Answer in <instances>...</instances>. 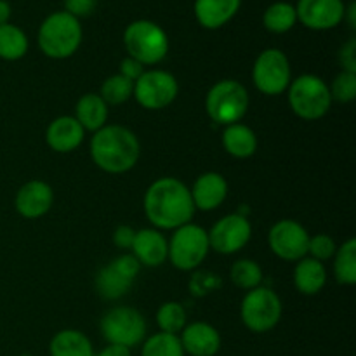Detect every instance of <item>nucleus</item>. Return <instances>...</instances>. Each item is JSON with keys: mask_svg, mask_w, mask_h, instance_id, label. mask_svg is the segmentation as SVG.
I'll return each instance as SVG.
<instances>
[{"mask_svg": "<svg viewBox=\"0 0 356 356\" xmlns=\"http://www.w3.org/2000/svg\"><path fill=\"white\" fill-rule=\"evenodd\" d=\"M124 45L129 58H134L143 66H153L165 59L169 37L160 24L149 19H136L125 28Z\"/></svg>", "mask_w": 356, "mask_h": 356, "instance_id": "obj_4", "label": "nucleus"}, {"mask_svg": "<svg viewBox=\"0 0 356 356\" xmlns=\"http://www.w3.org/2000/svg\"><path fill=\"white\" fill-rule=\"evenodd\" d=\"M336 250H337L336 242H334L329 235H323V233H320V235L309 236L308 254H312L313 259L323 263V261L334 257Z\"/></svg>", "mask_w": 356, "mask_h": 356, "instance_id": "obj_34", "label": "nucleus"}, {"mask_svg": "<svg viewBox=\"0 0 356 356\" xmlns=\"http://www.w3.org/2000/svg\"><path fill=\"white\" fill-rule=\"evenodd\" d=\"M96 7L97 0H65V10L76 19L90 16L96 10Z\"/></svg>", "mask_w": 356, "mask_h": 356, "instance_id": "obj_35", "label": "nucleus"}, {"mask_svg": "<svg viewBox=\"0 0 356 356\" xmlns=\"http://www.w3.org/2000/svg\"><path fill=\"white\" fill-rule=\"evenodd\" d=\"M156 323L160 327V332L177 336L186 327V312L179 302L169 301L160 306L156 312Z\"/></svg>", "mask_w": 356, "mask_h": 356, "instance_id": "obj_32", "label": "nucleus"}, {"mask_svg": "<svg viewBox=\"0 0 356 356\" xmlns=\"http://www.w3.org/2000/svg\"><path fill=\"white\" fill-rule=\"evenodd\" d=\"M222 146L226 153L235 159H249L257 152V136L249 125L232 124L226 125L222 132Z\"/></svg>", "mask_w": 356, "mask_h": 356, "instance_id": "obj_23", "label": "nucleus"}, {"mask_svg": "<svg viewBox=\"0 0 356 356\" xmlns=\"http://www.w3.org/2000/svg\"><path fill=\"white\" fill-rule=\"evenodd\" d=\"M341 65H343V72L356 73V40L350 38L346 44L343 45L339 52Z\"/></svg>", "mask_w": 356, "mask_h": 356, "instance_id": "obj_36", "label": "nucleus"}, {"mask_svg": "<svg viewBox=\"0 0 356 356\" xmlns=\"http://www.w3.org/2000/svg\"><path fill=\"white\" fill-rule=\"evenodd\" d=\"M101 334L108 344L134 348L146 337V320L138 309L129 306H117L103 315L99 322Z\"/></svg>", "mask_w": 356, "mask_h": 356, "instance_id": "obj_9", "label": "nucleus"}, {"mask_svg": "<svg viewBox=\"0 0 356 356\" xmlns=\"http://www.w3.org/2000/svg\"><path fill=\"white\" fill-rule=\"evenodd\" d=\"M252 226L242 214H228L219 219L209 232L211 249L219 254H235L249 243Z\"/></svg>", "mask_w": 356, "mask_h": 356, "instance_id": "obj_14", "label": "nucleus"}, {"mask_svg": "<svg viewBox=\"0 0 356 356\" xmlns=\"http://www.w3.org/2000/svg\"><path fill=\"white\" fill-rule=\"evenodd\" d=\"M51 356H94L89 337L75 329L59 330L49 344Z\"/></svg>", "mask_w": 356, "mask_h": 356, "instance_id": "obj_25", "label": "nucleus"}, {"mask_svg": "<svg viewBox=\"0 0 356 356\" xmlns=\"http://www.w3.org/2000/svg\"><path fill=\"white\" fill-rule=\"evenodd\" d=\"M141 264L132 254H122L96 275V291L106 301H117L131 291Z\"/></svg>", "mask_w": 356, "mask_h": 356, "instance_id": "obj_11", "label": "nucleus"}, {"mask_svg": "<svg viewBox=\"0 0 356 356\" xmlns=\"http://www.w3.org/2000/svg\"><path fill=\"white\" fill-rule=\"evenodd\" d=\"M179 83L176 76L163 70H148L134 82V94L146 110H163L177 97Z\"/></svg>", "mask_w": 356, "mask_h": 356, "instance_id": "obj_12", "label": "nucleus"}, {"mask_svg": "<svg viewBox=\"0 0 356 356\" xmlns=\"http://www.w3.org/2000/svg\"><path fill=\"white\" fill-rule=\"evenodd\" d=\"M134 236L136 232L131 228V226H118L113 233V242L118 249L124 250H131L132 243H134Z\"/></svg>", "mask_w": 356, "mask_h": 356, "instance_id": "obj_37", "label": "nucleus"}, {"mask_svg": "<svg viewBox=\"0 0 356 356\" xmlns=\"http://www.w3.org/2000/svg\"><path fill=\"white\" fill-rule=\"evenodd\" d=\"M86 138V131L75 117H58L49 124L45 141L49 148L58 153H70L79 148Z\"/></svg>", "mask_w": 356, "mask_h": 356, "instance_id": "obj_20", "label": "nucleus"}, {"mask_svg": "<svg viewBox=\"0 0 356 356\" xmlns=\"http://www.w3.org/2000/svg\"><path fill=\"white\" fill-rule=\"evenodd\" d=\"M30 42L26 33L13 23L0 24V59L17 61L28 52Z\"/></svg>", "mask_w": 356, "mask_h": 356, "instance_id": "obj_26", "label": "nucleus"}, {"mask_svg": "<svg viewBox=\"0 0 356 356\" xmlns=\"http://www.w3.org/2000/svg\"><path fill=\"white\" fill-rule=\"evenodd\" d=\"M332 101L337 103H351L356 97V73L341 72L329 87Z\"/></svg>", "mask_w": 356, "mask_h": 356, "instance_id": "obj_33", "label": "nucleus"}, {"mask_svg": "<svg viewBox=\"0 0 356 356\" xmlns=\"http://www.w3.org/2000/svg\"><path fill=\"white\" fill-rule=\"evenodd\" d=\"M195 209L211 212L218 209L228 195V183L218 172H205L197 177L193 188L190 190Z\"/></svg>", "mask_w": 356, "mask_h": 356, "instance_id": "obj_19", "label": "nucleus"}, {"mask_svg": "<svg viewBox=\"0 0 356 356\" xmlns=\"http://www.w3.org/2000/svg\"><path fill=\"white\" fill-rule=\"evenodd\" d=\"M141 155L139 139L124 125H104L90 139V156L101 170L124 174L138 163Z\"/></svg>", "mask_w": 356, "mask_h": 356, "instance_id": "obj_2", "label": "nucleus"}, {"mask_svg": "<svg viewBox=\"0 0 356 356\" xmlns=\"http://www.w3.org/2000/svg\"><path fill=\"white\" fill-rule=\"evenodd\" d=\"M205 110L216 124H238L249 110V92L238 80H221L207 92Z\"/></svg>", "mask_w": 356, "mask_h": 356, "instance_id": "obj_6", "label": "nucleus"}, {"mask_svg": "<svg viewBox=\"0 0 356 356\" xmlns=\"http://www.w3.org/2000/svg\"><path fill=\"white\" fill-rule=\"evenodd\" d=\"M209 250H211L209 233L202 226L188 222V225L174 229L167 257L177 270L191 271L204 263Z\"/></svg>", "mask_w": 356, "mask_h": 356, "instance_id": "obj_8", "label": "nucleus"}, {"mask_svg": "<svg viewBox=\"0 0 356 356\" xmlns=\"http://www.w3.org/2000/svg\"><path fill=\"white\" fill-rule=\"evenodd\" d=\"M287 90L291 110L302 120H318L329 113L332 96L327 82L320 76L312 73L298 76Z\"/></svg>", "mask_w": 356, "mask_h": 356, "instance_id": "obj_5", "label": "nucleus"}, {"mask_svg": "<svg viewBox=\"0 0 356 356\" xmlns=\"http://www.w3.org/2000/svg\"><path fill=\"white\" fill-rule=\"evenodd\" d=\"M344 19L350 23L351 28L356 26V3L350 2L346 6V10H344Z\"/></svg>", "mask_w": 356, "mask_h": 356, "instance_id": "obj_41", "label": "nucleus"}, {"mask_svg": "<svg viewBox=\"0 0 356 356\" xmlns=\"http://www.w3.org/2000/svg\"><path fill=\"white\" fill-rule=\"evenodd\" d=\"M54 202V191L45 181L31 179L17 190L16 205L17 214L26 219H37L47 214Z\"/></svg>", "mask_w": 356, "mask_h": 356, "instance_id": "obj_16", "label": "nucleus"}, {"mask_svg": "<svg viewBox=\"0 0 356 356\" xmlns=\"http://www.w3.org/2000/svg\"><path fill=\"white\" fill-rule=\"evenodd\" d=\"M17 356H33V355H30V353H21V355H17Z\"/></svg>", "mask_w": 356, "mask_h": 356, "instance_id": "obj_42", "label": "nucleus"}, {"mask_svg": "<svg viewBox=\"0 0 356 356\" xmlns=\"http://www.w3.org/2000/svg\"><path fill=\"white\" fill-rule=\"evenodd\" d=\"M75 118L82 125L83 131L97 132L106 125L108 104L99 94H83L75 106Z\"/></svg>", "mask_w": 356, "mask_h": 356, "instance_id": "obj_24", "label": "nucleus"}, {"mask_svg": "<svg viewBox=\"0 0 356 356\" xmlns=\"http://www.w3.org/2000/svg\"><path fill=\"white\" fill-rule=\"evenodd\" d=\"M145 72H146L145 66H143L139 61H136L134 58H129V56H127V58H125V59H122V63H120V75H124L125 79H129V80H132V82H136V80H138L139 76H141Z\"/></svg>", "mask_w": 356, "mask_h": 356, "instance_id": "obj_38", "label": "nucleus"}, {"mask_svg": "<svg viewBox=\"0 0 356 356\" xmlns=\"http://www.w3.org/2000/svg\"><path fill=\"white\" fill-rule=\"evenodd\" d=\"M94 356H132V353L129 348L117 346V344H108L106 348H103L99 353Z\"/></svg>", "mask_w": 356, "mask_h": 356, "instance_id": "obj_39", "label": "nucleus"}, {"mask_svg": "<svg viewBox=\"0 0 356 356\" xmlns=\"http://www.w3.org/2000/svg\"><path fill=\"white\" fill-rule=\"evenodd\" d=\"M327 270L323 263L313 257H302L298 261L294 270V285L301 294L315 296L325 287Z\"/></svg>", "mask_w": 356, "mask_h": 356, "instance_id": "obj_22", "label": "nucleus"}, {"mask_svg": "<svg viewBox=\"0 0 356 356\" xmlns=\"http://www.w3.org/2000/svg\"><path fill=\"white\" fill-rule=\"evenodd\" d=\"M38 47L47 58L66 59L79 51L83 31L80 19L66 10H56L38 28Z\"/></svg>", "mask_w": 356, "mask_h": 356, "instance_id": "obj_3", "label": "nucleus"}, {"mask_svg": "<svg viewBox=\"0 0 356 356\" xmlns=\"http://www.w3.org/2000/svg\"><path fill=\"white\" fill-rule=\"evenodd\" d=\"M229 277H232V282L238 289L252 291V289L259 287L261 282H263V270H261L256 261L240 259L232 266Z\"/></svg>", "mask_w": 356, "mask_h": 356, "instance_id": "obj_30", "label": "nucleus"}, {"mask_svg": "<svg viewBox=\"0 0 356 356\" xmlns=\"http://www.w3.org/2000/svg\"><path fill=\"white\" fill-rule=\"evenodd\" d=\"M298 21L315 31L332 30L344 21V0H298Z\"/></svg>", "mask_w": 356, "mask_h": 356, "instance_id": "obj_15", "label": "nucleus"}, {"mask_svg": "<svg viewBox=\"0 0 356 356\" xmlns=\"http://www.w3.org/2000/svg\"><path fill=\"white\" fill-rule=\"evenodd\" d=\"M240 318L243 325L256 334L273 330L282 318V301L275 291L256 287L249 291L240 306Z\"/></svg>", "mask_w": 356, "mask_h": 356, "instance_id": "obj_7", "label": "nucleus"}, {"mask_svg": "<svg viewBox=\"0 0 356 356\" xmlns=\"http://www.w3.org/2000/svg\"><path fill=\"white\" fill-rule=\"evenodd\" d=\"M252 82L266 96L284 94L291 86V63L280 49H266L256 58L252 66Z\"/></svg>", "mask_w": 356, "mask_h": 356, "instance_id": "obj_10", "label": "nucleus"}, {"mask_svg": "<svg viewBox=\"0 0 356 356\" xmlns=\"http://www.w3.org/2000/svg\"><path fill=\"white\" fill-rule=\"evenodd\" d=\"M179 336L159 332L143 341L141 356H184Z\"/></svg>", "mask_w": 356, "mask_h": 356, "instance_id": "obj_29", "label": "nucleus"}, {"mask_svg": "<svg viewBox=\"0 0 356 356\" xmlns=\"http://www.w3.org/2000/svg\"><path fill=\"white\" fill-rule=\"evenodd\" d=\"M240 6L242 0H195L193 13L200 26L218 30L236 16Z\"/></svg>", "mask_w": 356, "mask_h": 356, "instance_id": "obj_21", "label": "nucleus"}, {"mask_svg": "<svg viewBox=\"0 0 356 356\" xmlns=\"http://www.w3.org/2000/svg\"><path fill=\"white\" fill-rule=\"evenodd\" d=\"M131 250L132 256L139 261V264L156 268L165 263L167 254H169V242L159 229L145 228L136 232Z\"/></svg>", "mask_w": 356, "mask_h": 356, "instance_id": "obj_18", "label": "nucleus"}, {"mask_svg": "<svg viewBox=\"0 0 356 356\" xmlns=\"http://www.w3.org/2000/svg\"><path fill=\"white\" fill-rule=\"evenodd\" d=\"M268 243L275 256L284 261H299L308 256L309 233L294 219H282L271 226Z\"/></svg>", "mask_w": 356, "mask_h": 356, "instance_id": "obj_13", "label": "nucleus"}, {"mask_svg": "<svg viewBox=\"0 0 356 356\" xmlns=\"http://www.w3.org/2000/svg\"><path fill=\"white\" fill-rule=\"evenodd\" d=\"M13 14V9H10V3L7 0H0V24L9 23V17Z\"/></svg>", "mask_w": 356, "mask_h": 356, "instance_id": "obj_40", "label": "nucleus"}, {"mask_svg": "<svg viewBox=\"0 0 356 356\" xmlns=\"http://www.w3.org/2000/svg\"><path fill=\"white\" fill-rule=\"evenodd\" d=\"M132 94H134V82L117 73L104 80L99 96L106 104H122L131 99Z\"/></svg>", "mask_w": 356, "mask_h": 356, "instance_id": "obj_31", "label": "nucleus"}, {"mask_svg": "<svg viewBox=\"0 0 356 356\" xmlns=\"http://www.w3.org/2000/svg\"><path fill=\"white\" fill-rule=\"evenodd\" d=\"M181 346L190 356H216L221 350V334L205 322H193L181 330Z\"/></svg>", "mask_w": 356, "mask_h": 356, "instance_id": "obj_17", "label": "nucleus"}, {"mask_svg": "<svg viewBox=\"0 0 356 356\" xmlns=\"http://www.w3.org/2000/svg\"><path fill=\"white\" fill-rule=\"evenodd\" d=\"M334 275L341 285L356 284V240L350 238L334 254Z\"/></svg>", "mask_w": 356, "mask_h": 356, "instance_id": "obj_28", "label": "nucleus"}, {"mask_svg": "<svg viewBox=\"0 0 356 356\" xmlns=\"http://www.w3.org/2000/svg\"><path fill=\"white\" fill-rule=\"evenodd\" d=\"M298 23V14H296L294 3L291 2H273L268 6L263 14V24L270 33H287Z\"/></svg>", "mask_w": 356, "mask_h": 356, "instance_id": "obj_27", "label": "nucleus"}, {"mask_svg": "<svg viewBox=\"0 0 356 356\" xmlns=\"http://www.w3.org/2000/svg\"><path fill=\"white\" fill-rule=\"evenodd\" d=\"M145 214L159 229H177L191 222L195 205L190 188L176 177H160L153 181L145 193Z\"/></svg>", "mask_w": 356, "mask_h": 356, "instance_id": "obj_1", "label": "nucleus"}]
</instances>
